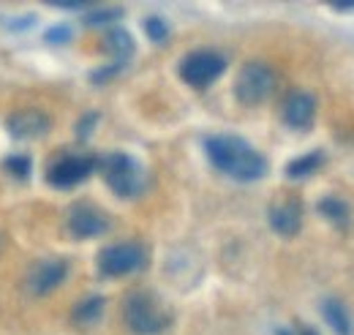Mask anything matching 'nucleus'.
<instances>
[{
	"instance_id": "nucleus-12",
	"label": "nucleus",
	"mask_w": 354,
	"mask_h": 335,
	"mask_svg": "<svg viewBox=\"0 0 354 335\" xmlns=\"http://www.w3.org/2000/svg\"><path fill=\"white\" fill-rule=\"evenodd\" d=\"M46 128H49V120L39 109H22L8 118V131L17 139H36V136L46 134Z\"/></svg>"
},
{
	"instance_id": "nucleus-19",
	"label": "nucleus",
	"mask_w": 354,
	"mask_h": 335,
	"mask_svg": "<svg viewBox=\"0 0 354 335\" xmlns=\"http://www.w3.org/2000/svg\"><path fill=\"white\" fill-rule=\"evenodd\" d=\"M120 17V11L118 8H109V11H95V14H90L88 22L90 25H98V22H109V19H118Z\"/></svg>"
},
{
	"instance_id": "nucleus-9",
	"label": "nucleus",
	"mask_w": 354,
	"mask_h": 335,
	"mask_svg": "<svg viewBox=\"0 0 354 335\" xmlns=\"http://www.w3.org/2000/svg\"><path fill=\"white\" fill-rule=\"evenodd\" d=\"M109 229V221L101 210L88 208V205H80V208L71 210L68 215V232L80 240H88V237H98Z\"/></svg>"
},
{
	"instance_id": "nucleus-21",
	"label": "nucleus",
	"mask_w": 354,
	"mask_h": 335,
	"mask_svg": "<svg viewBox=\"0 0 354 335\" xmlns=\"http://www.w3.org/2000/svg\"><path fill=\"white\" fill-rule=\"evenodd\" d=\"M46 39H49L52 44H55V39H60L57 44H63V39H68V30H66V28H55V30L46 33Z\"/></svg>"
},
{
	"instance_id": "nucleus-18",
	"label": "nucleus",
	"mask_w": 354,
	"mask_h": 335,
	"mask_svg": "<svg viewBox=\"0 0 354 335\" xmlns=\"http://www.w3.org/2000/svg\"><path fill=\"white\" fill-rule=\"evenodd\" d=\"M145 30H147L150 42H156V44H164L167 36H169V28H167V22H164L161 17H150V19L145 22Z\"/></svg>"
},
{
	"instance_id": "nucleus-17",
	"label": "nucleus",
	"mask_w": 354,
	"mask_h": 335,
	"mask_svg": "<svg viewBox=\"0 0 354 335\" xmlns=\"http://www.w3.org/2000/svg\"><path fill=\"white\" fill-rule=\"evenodd\" d=\"M319 212L327 215V218H330L333 224H338V226H346V224H349V208H346V202H341V199H335V197L322 199V202H319Z\"/></svg>"
},
{
	"instance_id": "nucleus-1",
	"label": "nucleus",
	"mask_w": 354,
	"mask_h": 335,
	"mask_svg": "<svg viewBox=\"0 0 354 335\" xmlns=\"http://www.w3.org/2000/svg\"><path fill=\"white\" fill-rule=\"evenodd\" d=\"M205 150H207V159L213 161V167L240 183H254L267 174L265 156L259 150H254L240 136H226V134L207 136Z\"/></svg>"
},
{
	"instance_id": "nucleus-16",
	"label": "nucleus",
	"mask_w": 354,
	"mask_h": 335,
	"mask_svg": "<svg viewBox=\"0 0 354 335\" xmlns=\"http://www.w3.org/2000/svg\"><path fill=\"white\" fill-rule=\"evenodd\" d=\"M101 311H104V300L101 297H88V300H82L77 308H74V322L77 325H93L98 316H101Z\"/></svg>"
},
{
	"instance_id": "nucleus-7",
	"label": "nucleus",
	"mask_w": 354,
	"mask_h": 335,
	"mask_svg": "<svg viewBox=\"0 0 354 335\" xmlns=\"http://www.w3.org/2000/svg\"><path fill=\"white\" fill-rule=\"evenodd\" d=\"M95 169V159L93 156H63L60 161H55L49 167L46 180L57 188H74L80 183H85Z\"/></svg>"
},
{
	"instance_id": "nucleus-14",
	"label": "nucleus",
	"mask_w": 354,
	"mask_h": 335,
	"mask_svg": "<svg viewBox=\"0 0 354 335\" xmlns=\"http://www.w3.org/2000/svg\"><path fill=\"white\" fill-rule=\"evenodd\" d=\"M322 314H324L327 325L338 335H352V319H349L346 308H344L338 300H327V302L322 305Z\"/></svg>"
},
{
	"instance_id": "nucleus-15",
	"label": "nucleus",
	"mask_w": 354,
	"mask_h": 335,
	"mask_svg": "<svg viewBox=\"0 0 354 335\" xmlns=\"http://www.w3.org/2000/svg\"><path fill=\"white\" fill-rule=\"evenodd\" d=\"M322 161H324V156L319 153V150H313V153H306V156H300V159H295L289 167H286V174L292 177V180H300V177H308L313 174L316 169L322 167Z\"/></svg>"
},
{
	"instance_id": "nucleus-2",
	"label": "nucleus",
	"mask_w": 354,
	"mask_h": 335,
	"mask_svg": "<svg viewBox=\"0 0 354 335\" xmlns=\"http://www.w3.org/2000/svg\"><path fill=\"white\" fill-rule=\"evenodd\" d=\"M95 167L101 172V177L106 180V185L118 194V197H139L145 188V169L139 161H133L126 153H106L101 159H95Z\"/></svg>"
},
{
	"instance_id": "nucleus-4",
	"label": "nucleus",
	"mask_w": 354,
	"mask_h": 335,
	"mask_svg": "<svg viewBox=\"0 0 354 335\" xmlns=\"http://www.w3.org/2000/svg\"><path fill=\"white\" fill-rule=\"evenodd\" d=\"M272 90H275V71L267 63L251 60L240 69L237 84H234V96H237L240 104L257 107V104H262L272 96Z\"/></svg>"
},
{
	"instance_id": "nucleus-8",
	"label": "nucleus",
	"mask_w": 354,
	"mask_h": 335,
	"mask_svg": "<svg viewBox=\"0 0 354 335\" xmlns=\"http://www.w3.org/2000/svg\"><path fill=\"white\" fill-rule=\"evenodd\" d=\"M66 273L68 264L63 259H41L28 275V289L33 294H49L66 281Z\"/></svg>"
},
{
	"instance_id": "nucleus-13",
	"label": "nucleus",
	"mask_w": 354,
	"mask_h": 335,
	"mask_svg": "<svg viewBox=\"0 0 354 335\" xmlns=\"http://www.w3.org/2000/svg\"><path fill=\"white\" fill-rule=\"evenodd\" d=\"M104 46H106V52L112 55L115 69H123V66L129 63V57L133 55V39L126 30H112V33H106Z\"/></svg>"
},
{
	"instance_id": "nucleus-22",
	"label": "nucleus",
	"mask_w": 354,
	"mask_h": 335,
	"mask_svg": "<svg viewBox=\"0 0 354 335\" xmlns=\"http://www.w3.org/2000/svg\"><path fill=\"white\" fill-rule=\"evenodd\" d=\"M300 335H319V333H316V330H310V327H303V330H300Z\"/></svg>"
},
{
	"instance_id": "nucleus-5",
	"label": "nucleus",
	"mask_w": 354,
	"mask_h": 335,
	"mask_svg": "<svg viewBox=\"0 0 354 335\" xmlns=\"http://www.w3.org/2000/svg\"><path fill=\"white\" fill-rule=\"evenodd\" d=\"M223 71H226V60H223V55L213 52V49H196V52L185 55L180 63L183 82L196 87V90L213 84Z\"/></svg>"
},
{
	"instance_id": "nucleus-10",
	"label": "nucleus",
	"mask_w": 354,
	"mask_h": 335,
	"mask_svg": "<svg viewBox=\"0 0 354 335\" xmlns=\"http://www.w3.org/2000/svg\"><path fill=\"white\" fill-rule=\"evenodd\" d=\"M313 118H316V98L310 93H306V90H295L283 101V120H286V126L306 131V128H310Z\"/></svg>"
},
{
	"instance_id": "nucleus-3",
	"label": "nucleus",
	"mask_w": 354,
	"mask_h": 335,
	"mask_svg": "<svg viewBox=\"0 0 354 335\" xmlns=\"http://www.w3.org/2000/svg\"><path fill=\"white\" fill-rule=\"evenodd\" d=\"M123 322L133 335H158L169 327V314L150 292H133L123 302Z\"/></svg>"
},
{
	"instance_id": "nucleus-11",
	"label": "nucleus",
	"mask_w": 354,
	"mask_h": 335,
	"mask_svg": "<svg viewBox=\"0 0 354 335\" xmlns=\"http://www.w3.org/2000/svg\"><path fill=\"white\" fill-rule=\"evenodd\" d=\"M300 224H303V208H300V202L286 199V202L270 208V226H272L278 235L292 237V235L300 232Z\"/></svg>"
},
{
	"instance_id": "nucleus-6",
	"label": "nucleus",
	"mask_w": 354,
	"mask_h": 335,
	"mask_svg": "<svg viewBox=\"0 0 354 335\" xmlns=\"http://www.w3.org/2000/svg\"><path fill=\"white\" fill-rule=\"evenodd\" d=\"M145 259L147 253L139 243H115L98 253V270L106 278H120V275L136 273L145 264Z\"/></svg>"
},
{
	"instance_id": "nucleus-20",
	"label": "nucleus",
	"mask_w": 354,
	"mask_h": 335,
	"mask_svg": "<svg viewBox=\"0 0 354 335\" xmlns=\"http://www.w3.org/2000/svg\"><path fill=\"white\" fill-rule=\"evenodd\" d=\"M8 169H11V172H17V174L22 177V174L28 172V161H25V159H11V161H8Z\"/></svg>"
}]
</instances>
